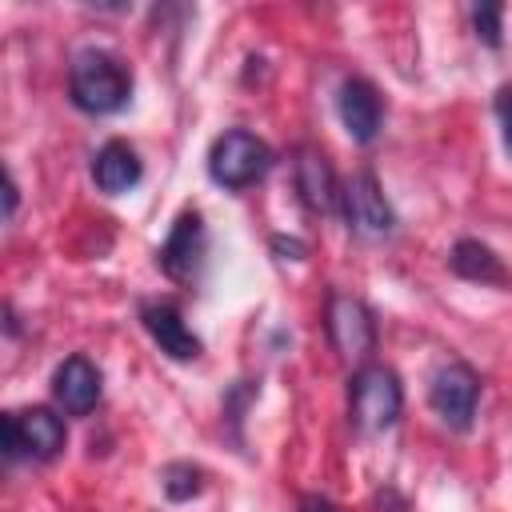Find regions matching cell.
<instances>
[{"mask_svg": "<svg viewBox=\"0 0 512 512\" xmlns=\"http://www.w3.org/2000/svg\"><path fill=\"white\" fill-rule=\"evenodd\" d=\"M272 252H276L280 260H304V256H308V244L296 240V236H272Z\"/></svg>", "mask_w": 512, "mask_h": 512, "instance_id": "cell-18", "label": "cell"}, {"mask_svg": "<svg viewBox=\"0 0 512 512\" xmlns=\"http://www.w3.org/2000/svg\"><path fill=\"white\" fill-rule=\"evenodd\" d=\"M4 200H8V212H4V216L12 220V216H16V204H20V188H16V176H12V172H8V192H4Z\"/></svg>", "mask_w": 512, "mask_h": 512, "instance_id": "cell-20", "label": "cell"}, {"mask_svg": "<svg viewBox=\"0 0 512 512\" xmlns=\"http://www.w3.org/2000/svg\"><path fill=\"white\" fill-rule=\"evenodd\" d=\"M292 176H296V192L300 204L316 216H328L340 208V180L328 164V156L316 144H296L292 148Z\"/></svg>", "mask_w": 512, "mask_h": 512, "instance_id": "cell-9", "label": "cell"}, {"mask_svg": "<svg viewBox=\"0 0 512 512\" xmlns=\"http://www.w3.org/2000/svg\"><path fill=\"white\" fill-rule=\"evenodd\" d=\"M100 392H104V376H100V368L88 356L72 352V356H64L56 364V372H52V400H56L60 412L88 416L100 404Z\"/></svg>", "mask_w": 512, "mask_h": 512, "instance_id": "cell-11", "label": "cell"}, {"mask_svg": "<svg viewBox=\"0 0 512 512\" xmlns=\"http://www.w3.org/2000/svg\"><path fill=\"white\" fill-rule=\"evenodd\" d=\"M68 100L88 116H112L132 100V72L104 48H80L68 64Z\"/></svg>", "mask_w": 512, "mask_h": 512, "instance_id": "cell-1", "label": "cell"}, {"mask_svg": "<svg viewBox=\"0 0 512 512\" xmlns=\"http://www.w3.org/2000/svg\"><path fill=\"white\" fill-rule=\"evenodd\" d=\"M204 256H208L204 216H200L196 208H184V212L172 220L168 240L156 248V268H160L168 280H176V284H192V280H200Z\"/></svg>", "mask_w": 512, "mask_h": 512, "instance_id": "cell-8", "label": "cell"}, {"mask_svg": "<svg viewBox=\"0 0 512 512\" xmlns=\"http://www.w3.org/2000/svg\"><path fill=\"white\" fill-rule=\"evenodd\" d=\"M140 324H144V332L152 336V344H156L168 360H180V364L200 360L204 340L184 324V312H180L176 304H168V300H148V304H140Z\"/></svg>", "mask_w": 512, "mask_h": 512, "instance_id": "cell-10", "label": "cell"}, {"mask_svg": "<svg viewBox=\"0 0 512 512\" xmlns=\"http://www.w3.org/2000/svg\"><path fill=\"white\" fill-rule=\"evenodd\" d=\"M160 488H164V496L172 504H184V500H192V496L204 492V468L192 464V460H172L160 472Z\"/></svg>", "mask_w": 512, "mask_h": 512, "instance_id": "cell-15", "label": "cell"}, {"mask_svg": "<svg viewBox=\"0 0 512 512\" xmlns=\"http://www.w3.org/2000/svg\"><path fill=\"white\" fill-rule=\"evenodd\" d=\"M336 112H340V124L344 132L356 140V144H372L380 136V124H384V100L376 92L372 80L364 76H348L336 92Z\"/></svg>", "mask_w": 512, "mask_h": 512, "instance_id": "cell-12", "label": "cell"}, {"mask_svg": "<svg viewBox=\"0 0 512 512\" xmlns=\"http://www.w3.org/2000/svg\"><path fill=\"white\" fill-rule=\"evenodd\" d=\"M428 408L440 416L444 428L468 432L480 408V376L464 360H444L428 380Z\"/></svg>", "mask_w": 512, "mask_h": 512, "instance_id": "cell-5", "label": "cell"}, {"mask_svg": "<svg viewBox=\"0 0 512 512\" xmlns=\"http://www.w3.org/2000/svg\"><path fill=\"white\" fill-rule=\"evenodd\" d=\"M404 412L400 376L384 364H360L348 380V420L356 432H388Z\"/></svg>", "mask_w": 512, "mask_h": 512, "instance_id": "cell-2", "label": "cell"}, {"mask_svg": "<svg viewBox=\"0 0 512 512\" xmlns=\"http://www.w3.org/2000/svg\"><path fill=\"white\" fill-rule=\"evenodd\" d=\"M140 176H144V164H140V156H136V148L128 140H104L96 148V156H92V180H96L100 192L120 196V192L136 188Z\"/></svg>", "mask_w": 512, "mask_h": 512, "instance_id": "cell-13", "label": "cell"}, {"mask_svg": "<svg viewBox=\"0 0 512 512\" xmlns=\"http://www.w3.org/2000/svg\"><path fill=\"white\" fill-rule=\"evenodd\" d=\"M492 112H496V120H500V136H504V148H508V156H512V84H500V88H496Z\"/></svg>", "mask_w": 512, "mask_h": 512, "instance_id": "cell-17", "label": "cell"}, {"mask_svg": "<svg viewBox=\"0 0 512 512\" xmlns=\"http://www.w3.org/2000/svg\"><path fill=\"white\" fill-rule=\"evenodd\" d=\"M340 208H344V220L356 236L380 240V236L396 232V212H392V204H388L372 168H360L340 184Z\"/></svg>", "mask_w": 512, "mask_h": 512, "instance_id": "cell-7", "label": "cell"}, {"mask_svg": "<svg viewBox=\"0 0 512 512\" xmlns=\"http://www.w3.org/2000/svg\"><path fill=\"white\" fill-rule=\"evenodd\" d=\"M300 512H340L328 496H316V492H308V496H300Z\"/></svg>", "mask_w": 512, "mask_h": 512, "instance_id": "cell-19", "label": "cell"}, {"mask_svg": "<svg viewBox=\"0 0 512 512\" xmlns=\"http://www.w3.org/2000/svg\"><path fill=\"white\" fill-rule=\"evenodd\" d=\"M0 428H4V460L8 464H16V460H52V456H60V448L68 440L64 420L44 404L4 412Z\"/></svg>", "mask_w": 512, "mask_h": 512, "instance_id": "cell-4", "label": "cell"}, {"mask_svg": "<svg viewBox=\"0 0 512 512\" xmlns=\"http://www.w3.org/2000/svg\"><path fill=\"white\" fill-rule=\"evenodd\" d=\"M272 164H276L272 148L248 128H228L208 148V176H212V184H220L228 192L252 188L256 180H264L272 172Z\"/></svg>", "mask_w": 512, "mask_h": 512, "instance_id": "cell-3", "label": "cell"}, {"mask_svg": "<svg viewBox=\"0 0 512 512\" xmlns=\"http://www.w3.org/2000/svg\"><path fill=\"white\" fill-rule=\"evenodd\" d=\"M324 328H328L332 348L348 364H364L376 352V316L360 296L332 292L324 304Z\"/></svg>", "mask_w": 512, "mask_h": 512, "instance_id": "cell-6", "label": "cell"}, {"mask_svg": "<svg viewBox=\"0 0 512 512\" xmlns=\"http://www.w3.org/2000/svg\"><path fill=\"white\" fill-rule=\"evenodd\" d=\"M500 16H504L500 4H476V8H472V32H476V40H480L484 48H492V52H500V44H504Z\"/></svg>", "mask_w": 512, "mask_h": 512, "instance_id": "cell-16", "label": "cell"}, {"mask_svg": "<svg viewBox=\"0 0 512 512\" xmlns=\"http://www.w3.org/2000/svg\"><path fill=\"white\" fill-rule=\"evenodd\" d=\"M448 268L460 276V280H472V284H508V268L504 260L476 236H460L448 252Z\"/></svg>", "mask_w": 512, "mask_h": 512, "instance_id": "cell-14", "label": "cell"}]
</instances>
